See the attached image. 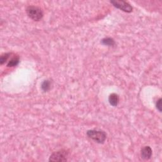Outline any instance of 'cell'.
<instances>
[{"mask_svg":"<svg viewBox=\"0 0 162 162\" xmlns=\"http://www.w3.org/2000/svg\"><path fill=\"white\" fill-rule=\"evenodd\" d=\"M87 136L97 143L103 144L107 139V135L106 132L103 131L89 130L87 131Z\"/></svg>","mask_w":162,"mask_h":162,"instance_id":"obj_1","label":"cell"},{"mask_svg":"<svg viewBox=\"0 0 162 162\" xmlns=\"http://www.w3.org/2000/svg\"><path fill=\"white\" fill-rule=\"evenodd\" d=\"M27 15L34 21H39L43 17V12L38 6H29L26 8Z\"/></svg>","mask_w":162,"mask_h":162,"instance_id":"obj_2","label":"cell"},{"mask_svg":"<svg viewBox=\"0 0 162 162\" xmlns=\"http://www.w3.org/2000/svg\"><path fill=\"white\" fill-rule=\"evenodd\" d=\"M68 152L66 150H61L57 151H55L52 153L49 159L50 161H58L62 162L67 161Z\"/></svg>","mask_w":162,"mask_h":162,"instance_id":"obj_3","label":"cell"},{"mask_svg":"<svg viewBox=\"0 0 162 162\" xmlns=\"http://www.w3.org/2000/svg\"><path fill=\"white\" fill-rule=\"evenodd\" d=\"M110 3L117 8L122 10L127 13H131L132 12V6L124 0H115L111 1Z\"/></svg>","mask_w":162,"mask_h":162,"instance_id":"obj_4","label":"cell"},{"mask_svg":"<svg viewBox=\"0 0 162 162\" xmlns=\"http://www.w3.org/2000/svg\"><path fill=\"white\" fill-rule=\"evenodd\" d=\"M152 152V149L150 146H144L142 148L141 151V158L143 160H148L151 158Z\"/></svg>","mask_w":162,"mask_h":162,"instance_id":"obj_5","label":"cell"},{"mask_svg":"<svg viewBox=\"0 0 162 162\" xmlns=\"http://www.w3.org/2000/svg\"><path fill=\"white\" fill-rule=\"evenodd\" d=\"M108 101L113 107H117L119 103V96L115 93H112L109 96Z\"/></svg>","mask_w":162,"mask_h":162,"instance_id":"obj_6","label":"cell"},{"mask_svg":"<svg viewBox=\"0 0 162 162\" xmlns=\"http://www.w3.org/2000/svg\"><path fill=\"white\" fill-rule=\"evenodd\" d=\"M20 62V58L18 56H14L13 57H12L9 61L8 62V64H7V67H16L18 65V63Z\"/></svg>","mask_w":162,"mask_h":162,"instance_id":"obj_7","label":"cell"},{"mask_svg":"<svg viewBox=\"0 0 162 162\" xmlns=\"http://www.w3.org/2000/svg\"><path fill=\"white\" fill-rule=\"evenodd\" d=\"M101 43L105 46H113L115 45V42L114 39H112L111 38H104L102 39Z\"/></svg>","mask_w":162,"mask_h":162,"instance_id":"obj_8","label":"cell"},{"mask_svg":"<svg viewBox=\"0 0 162 162\" xmlns=\"http://www.w3.org/2000/svg\"><path fill=\"white\" fill-rule=\"evenodd\" d=\"M41 88L44 92H47L51 88V82L49 80H45L41 84Z\"/></svg>","mask_w":162,"mask_h":162,"instance_id":"obj_9","label":"cell"},{"mask_svg":"<svg viewBox=\"0 0 162 162\" xmlns=\"http://www.w3.org/2000/svg\"><path fill=\"white\" fill-rule=\"evenodd\" d=\"M11 55H12L11 53H6L3 54L1 56V57H0V63H1V65H3L5 62H6V61L10 58Z\"/></svg>","mask_w":162,"mask_h":162,"instance_id":"obj_10","label":"cell"},{"mask_svg":"<svg viewBox=\"0 0 162 162\" xmlns=\"http://www.w3.org/2000/svg\"><path fill=\"white\" fill-rule=\"evenodd\" d=\"M156 107H157V108L158 110V111L160 112H161V98H159V99L157 101Z\"/></svg>","mask_w":162,"mask_h":162,"instance_id":"obj_11","label":"cell"}]
</instances>
